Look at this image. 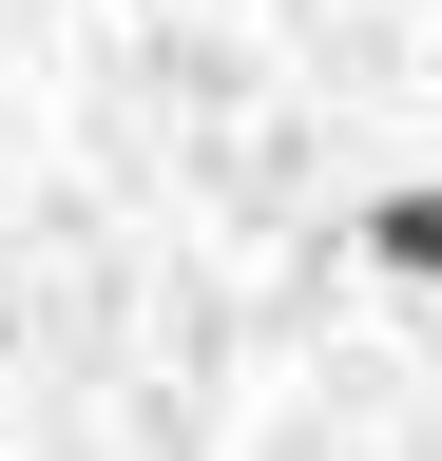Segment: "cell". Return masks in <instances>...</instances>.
Returning <instances> with one entry per match:
<instances>
[{"label": "cell", "mask_w": 442, "mask_h": 461, "mask_svg": "<svg viewBox=\"0 0 442 461\" xmlns=\"http://www.w3.org/2000/svg\"><path fill=\"white\" fill-rule=\"evenodd\" d=\"M365 269H384V288H442V173L365 193Z\"/></svg>", "instance_id": "obj_1"}]
</instances>
